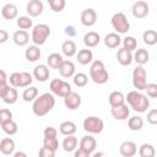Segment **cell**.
Returning a JSON list of instances; mask_svg holds the SVG:
<instances>
[{
  "label": "cell",
  "instance_id": "1f68e13d",
  "mask_svg": "<svg viewBox=\"0 0 157 157\" xmlns=\"http://www.w3.org/2000/svg\"><path fill=\"white\" fill-rule=\"evenodd\" d=\"M142 39L147 45H155L157 43V32L153 29H147L142 33Z\"/></svg>",
  "mask_w": 157,
  "mask_h": 157
},
{
  "label": "cell",
  "instance_id": "44dd1931",
  "mask_svg": "<svg viewBox=\"0 0 157 157\" xmlns=\"http://www.w3.org/2000/svg\"><path fill=\"white\" fill-rule=\"evenodd\" d=\"M1 15H2V17L6 18V20H12V18H15V17L17 16V7H16V5H13V4H11V2L6 4V5L1 9Z\"/></svg>",
  "mask_w": 157,
  "mask_h": 157
},
{
  "label": "cell",
  "instance_id": "e575fe53",
  "mask_svg": "<svg viewBox=\"0 0 157 157\" xmlns=\"http://www.w3.org/2000/svg\"><path fill=\"white\" fill-rule=\"evenodd\" d=\"M37 96H38V90H37V87H28V88H26V90L23 91V93H22V98H23V101H26V102L36 101Z\"/></svg>",
  "mask_w": 157,
  "mask_h": 157
},
{
  "label": "cell",
  "instance_id": "d6a6232c",
  "mask_svg": "<svg viewBox=\"0 0 157 157\" xmlns=\"http://www.w3.org/2000/svg\"><path fill=\"white\" fill-rule=\"evenodd\" d=\"M155 147L151 145V144H142L140 146V150H139V155L140 157H155Z\"/></svg>",
  "mask_w": 157,
  "mask_h": 157
},
{
  "label": "cell",
  "instance_id": "d4e9b609",
  "mask_svg": "<svg viewBox=\"0 0 157 157\" xmlns=\"http://www.w3.org/2000/svg\"><path fill=\"white\" fill-rule=\"evenodd\" d=\"M121 42V38L119 37L118 33H108L105 37H104V44L108 47V48H117Z\"/></svg>",
  "mask_w": 157,
  "mask_h": 157
},
{
  "label": "cell",
  "instance_id": "4dcf8cb0",
  "mask_svg": "<svg viewBox=\"0 0 157 157\" xmlns=\"http://www.w3.org/2000/svg\"><path fill=\"white\" fill-rule=\"evenodd\" d=\"M61 50H63L64 55H66L67 58L75 55V53H76V44H75V42H72L70 39L65 40L63 43V45H61Z\"/></svg>",
  "mask_w": 157,
  "mask_h": 157
},
{
  "label": "cell",
  "instance_id": "9c48e42d",
  "mask_svg": "<svg viewBox=\"0 0 157 157\" xmlns=\"http://www.w3.org/2000/svg\"><path fill=\"white\" fill-rule=\"evenodd\" d=\"M110 113H112L114 119H117V120H125V119H128V117L130 114V109L128 108V105L125 103H123L120 105L112 107Z\"/></svg>",
  "mask_w": 157,
  "mask_h": 157
},
{
  "label": "cell",
  "instance_id": "8992f818",
  "mask_svg": "<svg viewBox=\"0 0 157 157\" xmlns=\"http://www.w3.org/2000/svg\"><path fill=\"white\" fill-rule=\"evenodd\" d=\"M104 128L103 120L98 117H87L83 120V129L90 134H99Z\"/></svg>",
  "mask_w": 157,
  "mask_h": 157
},
{
  "label": "cell",
  "instance_id": "cb8c5ba5",
  "mask_svg": "<svg viewBox=\"0 0 157 157\" xmlns=\"http://www.w3.org/2000/svg\"><path fill=\"white\" fill-rule=\"evenodd\" d=\"M59 130H60V132H61L63 135H65V136L74 135V134L76 132V124H75L74 121H70V120L63 121V123L60 124V126H59Z\"/></svg>",
  "mask_w": 157,
  "mask_h": 157
},
{
  "label": "cell",
  "instance_id": "60d3db41",
  "mask_svg": "<svg viewBox=\"0 0 157 157\" xmlns=\"http://www.w3.org/2000/svg\"><path fill=\"white\" fill-rule=\"evenodd\" d=\"M123 44H124V48L128 49V50H130V52L134 50V49H136V47H137V42H136V39H135L134 37H131V36L124 38Z\"/></svg>",
  "mask_w": 157,
  "mask_h": 157
},
{
  "label": "cell",
  "instance_id": "484cf974",
  "mask_svg": "<svg viewBox=\"0 0 157 157\" xmlns=\"http://www.w3.org/2000/svg\"><path fill=\"white\" fill-rule=\"evenodd\" d=\"M93 59V53L90 49H81L77 54V61L82 65H87Z\"/></svg>",
  "mask_w": 157,
  "mask_h": 157
},
{
  "label": "cell",
  "instance_id": "8d00e7d4",
  "mask_svg": "<svg viewBox=\"0 0 157 157\" xmlns=\"http://www.w3.org/2000/svg\"><path fill=\"white\" fill-rule=\"evenodd\" d=\"M1 129L7 135H13L17 132V124L13 120H11V121H7L5 124H1Z\"/></svg>",
  "mask_w": 157,
  "mask_h": 157
},
{
  "label": "cell",
  "instance_id": "bcb514c9",
  "mask_svg": "<svg viewBox=\"0 0 157 157\" xmlns=\"http://www.w3.org/2000/svg\"><path fill=\"white\" fill-rule=\"evenodd\" d=\"M10 83L13 87H20V83H21V72H12L10 75Z\"/></svg>",
  "mask_w": 157,
  "mask_h": 157
},
{
  "label": "cell",
  "instance_id": "d6986e66",
  "mask_svg": "<svg viewBox=\"0 0 157 157\" xmlns=\"http://www.w3.org/2000/svg\"><path fill=\"white\" fill-rule=\"evenodd\" d=\"M12 39H13V42H15L16 45L23 47V45H26V44L28 43V40H29V36H28V33H27L26 31L20 29V31H16V32L13 33Z\"/></svg>",
  "mask_w": 157,
  "mask_h": 157
},
{
  "label": "cell",
  "instance_id": "ffe728a7",
  "mask_svg": "<svg viewBox=\"0 0 157 157\" xmlns=\"http://www.w3.org/2000/svg\"><path fill=\"white\" fill-rule=\"evenodd\" d=\"M0 151L4 155H11L15 151V141L10 137H5L0 141Z\"/></svg>",
  "mask_w": 157,
  "mask_h": 157
},
{
  "label": "cell",
  "instance_id": "83f0119b",
  "mask_svg": "<svg viewBox=\"0 0 157 157\" xmlns=\"http://www.w3.org/2000/svg\"><path fill=\"white\" fill-rule=\"evenodd\" d=\"M148 58H150L148 52H147L146 49H142V48L137 49L136 53H135V55H134V60H135L140 66H142L144 64H146V63L148 61Z\"/></svg>",
  "mask_w": 157,
  "mask_h": 157
},
{
  "label": "cell",
  "instance_id": "e0dca14e",
  "mask_svg": "<svg viewBox=\"0 0 157 157\" xmlns=\"http://www.w3.org/2000/svg\"><path fill=\"white\" fill-rule=\"evenodd\" d=\"M117 59H118V61H119L121 65L126 66V65H130V64H131V61H132V54H131L130 50H128V49H125V48L123 47L121 49L118 50V53H117Z\"/></svg>",
  "mask_w": 157,
  "mask_h": 157
},
{
  "label": "cell",
  "instance_id": "52a82bcc",
  "mask_svg": "<svg viewBox=\"0 0 157 157\" xmlns=\"http://www.w3.org/2000/svg\"><path fill=\"white\" fill-rule=\"evenodd\" d=\"M112 26L118 33H126L130 28V23L123 12H117L112 17Z\"/></svg>",
  "mask_w": 157,
  "mask_h": 157
},
{
  "label": "cell",
  "instance_id": "6f0895ef",
  "mask_svg": "<svg viewBox=\"0 0 157 157\" xmlns=\"http://www.w3.org/2000/svg\"><path fill=\"white\" fill-rule=\"evenodd\" d=\"M92 157H107V156H105V153H104V152H96Z\"/></svg>",
  "mask_w": 157,
  "mask_h": 157
},
{
  "label": "cell",
  "instance_id": "11a10c76",
  "mask_svg": "<svg viewBox=\"0 0 157 157\" xmlns=\"http://www.w3.org/2000/svg\"><path fill=\"white\" fill-rule=\"evenodd\" d=\"M0 76H1V78H0V83H6V74H5L4 70L0 71Z\"/></svg>",
  "mask_w": 157,
  "mask_h": 157
},
{
  "label": "cell",
  "instance_id": "f546056e",
  "mask_svg": "<svg viewBox=\"0 0 157 157\" xmlns=\"http://www.w3.org/2000/svg\"><path fill=\"white\" fill-rule=\"evenodd\" d=\"M124 94L120 92V91H114L109 94L108 97V101H109V104L112 107H115V105H120L124 103Z\"/></svg>",
  "mask_w": 157,
  "mask_h": 157
},
{
  "label": "cell",
  "instance_id": "836d02e7",
  "mask_svg": "<svg viewBox=\"0 0 157 157\" xmlns=\"http://www.w3.org/2000/svg\"><path fill=\"white\" fill-rule=\"evenodd\" d=\"M128 125H129V129L130 130L137 131V130H140L144 126V119L141 117H137V115L131 117L129 119V121H128Z\"/></svg>",
  "mask_w": 157,
  "mask_h": 157
},
{
  "label": "cell",
  "instance_id": "f35d334b",
  "mask_svg": "<svg viewBox=\"0 0 157 157\" xmlns=\"http://www.w3.org/2000/svg\"><path fill=\"white\" fill-rule=\"evenodd\" d=\"M17 26H18L22 31L28 29V28L32 27V20H31L29 17H27V16H21V17L17 18Z\"/></svg>",
  "mask_w": 157,
  "mask_h": 157
},
{
  "label": "cell",
  "instance_id": "603a6c76",
  "mask_svg": "<svg viewBox=\"0 0 157 157\" xmlns=\"http://www.w3.org/2000/svg\"><path fill=\"white\" fill-rule=\"evenodd\" d=\"M25 56H26V59H27L28 61L34 63V61H37V60L40 58V49H39L37 45H31V47H28V48L26 49Z\"/></svg>",
  "mask_w": 157,
  "mask_h": 157
},
{
  "label": "cell",
  "instance_id": "5b68a950",
  "mask_svg": "<svg viewBox=\"0 0 157 157\" xmlns=\"http://www.w3.org/2000/svg\"><path fill=\"white\" fill-rule=\"evenodd\" d=\"M50 91L54 94H56L59 97H63V98H65L69 93L72 92L70 83H67V82H65V81H63L60 78H54L50 82Z\"/></svg>",
  "mask_w": 157,
  "mask_h": 157
},
{
  "label": "cell",
  "instance_id": "6da1fadb",
  "mask_svg": "<svg viewBox=\"0 0 157 157\" xmlns=\"http://www.w3.org/2000/svg\"><path fill=\"white\" fill-rule=\"evenodd\" d=\"M55 105V98L52 93H43L36 98L32 105V110L37 117H43L53 109Z\"/></svg>",
  "mask_w": 157,
  "mask_h": 157
},
{
  "label": "cell",
  "instance_id": "2e32d148",
  "mask_svg": "<svg viewBox=\"0 0 157 157\" xmlns=\"http://www.w3.org/2000/svg\"><path fill=\"white\" fill-rule=\"evenodd\" d=\"M96 146H97V142H96L94 137L91 136V135L83 136V137L81 139V141H80V147H81L82 150L90 152V153L96 150Z\"/></svg>",
  "mask_w": 157,
  "mask_h": 157
},
{
  "label": "cell",
  "instance_id": "f1b7e54d",
  "mask_svg": "<svg viewBox=\"0 0 157 157\" xmlns=\"http://www.w3.org/2000/svg\"><path fill=\"white\" fill-rule=\"evenodd\" d=\"M47 61H48V64H49V66H50L52 69H58V70H59V67L61 66V64L64 63L61 55L58 54V53H52V54L48 56Z\"/></svg>",
  "mask_w": 157,
  "mask_h": 157
},
{
  "label": "cell",
  "instance_id": "d590c367",
  "mask_svg": "<svg viewBox=\"0 0 157 157\" xmlns=\"http://www.w3.org/2000/svg\"><path fill=\"white\" fill-rule=\"evenodd\" d=\"M17 97H18V93L16 91V88L13 87H10L9 91L6 92V94L2 97V101L7 104H13L16 101H17Z\"/></svg>",
  "mask_w": 157,
  "mask_h": 157
},
{
  "label": "cell",
  "instance_id": "f907efd6",
  "mask_svg": "<svg viewBox=\"0 0 157 157\" xmlns=\"http://www.w3.org/2000/svg\"><path fill=\"white\" fill-rule=\"evenodd\" d=\"M75 157H90V152L82 150L81 147H78V150L75 151Z\"/></svg>",
  "mask_w": 157,
  "mask_h": 157
},
{
  "label": "cell",
  "instance_id": "f5cc1de1",
  "mask_svg": "<svg viewBox=\"0 0 157 157\" xmlns=\"http://www.w3.org/2000/svg\"><path fill=\"white\" fill-rule=\"evenodd\" d=\"M9 38V34L5 29H0V43H5Z\"/></svg>",
  "mask_w": 157,
  "mask_h": 157
},
{
  "label": "cell",
  "instance_id": "3957f363",
  "mask_svg": "<svg viewBox=\"0 0 157 157\" xmlns=\"http://www.w3.org/2000/svg\"><path fill=\"white\" fill-rule=\"evenodd\" d=\"M90 76L92 78V81L98 85L105 83L109 78V75L104 67V64L101 60H96L92 63V65L90 67Z\"/></svg>",
  "mask_w": 157,
  "mask_h": 157
},
{
  "label": "cell",
  "instance_id": "30bf717a",
  "mask_svg": "<svg viewBox=\"0 0 157 157\" xmlns=\"http://www.w3.org/2000/svg\"><path fill=\"white\" fill-rule=\"evenodd\" d=\"M97 21V13L93 9H86L81 13V23L86 27H91Z\"/></svg>",
  "mask_w": 157,
  "mask_h": 157
},
{
  "label": "cell",
  "instance_id": "7bdbcfd3",
  "mask_svg": "<svg viewBox=\"0 0 157 157\" xmlns=\"http://www.w3.org/2000/svg\"><path fill=\"white\" fill-rule=\"evenodd\" d=\"M33 78H32V75L29 72H21V83H20V87H28L31 83H32Z\"/></svg>",
  "mask_w": 157,
  "mask_h": 157
},
{
  "label": "cell",
  "instance_id": "8fae6325",
  "mask_svg": "<svg viewBox=\"0 0 157 157\" xmlns=\"http://www.w3.org/2000/svg\"><path fill=\"white\" fill-rule=\"evenodd\" d=\"M64 104L66 105V108H69V109H71V110L77 109V108L81 105V97H80V94L76 93V92L69 93V94L64 98Z\"/></svg>",
  "mask_w": 157,
  "mask_h": 157
},
{
  "label": "cell",
  "instance_id": "7402d4cb",
  "mask_svg": "<svg viewBox=\"0 0 157 157\" xmlns=\"http://www.w3.org/2000/svg\"><path fill=\"white\" fill-rule=\"evenodd\" d=\"M99 40H101L99 34H98L97 32H93V31L86 33L85 37H83V43H85V45H86V47H90V48L96 47V45L99 43Z\"/></svg>",
  "mask_w": 157,
  "mask_h": 157
},
{
  "label": "cell",
  "instance_id": "c3c4849f",
  "mask_svg": "<svg viewBox=\"0 0 157 157\" xmlns=\"http://www.w3.org/2000/svg\"><path fill=\"white\" fill-rule=\"evenodd\" d=\"M147 121L152 125H157V109H151L147 113Z\"/></svg>",
  "mask_w": 157,
  "mask_h": 157
},
{
  "label": "cell",
  "instance_id": "5bb4252c",
  "mask_svg": "<svg viewBox=\"0 0 157 157\" xmlns=\"http://www.w3.org/2000/svg\"><path fill=\"white\" fill-rule=\"evenodd\" d=\"M27 12L29 16H39L43 12V2L40 0H31L27 4Z\"/></svg>",
  "mask_w": 157,
  "mask_h": 157
},
{
  "label": "cell",
  "instance_id": "9a60e30c",
  "mask_svg": "<svg viewBox=\"0 0 157 157\" xmlns=\"http://www.w3.org/2000/svg\"><path fill=\"white\" fill-rule=\"evenodd\" d=\"M33 76H34L38 81L44 82V81H47L48 77H49V69H48L47 65H44V64L37 65V66L34 67V70H33Z\"/></svg>",
  "mask_w": 157,
  "mask_h": 157
},
{
  "label": "cell",
  "instance_id": "f6af8a7d",
  "mask_svg": "<svg viewBox=\"0 0 157 157\" xmlns=\"http://www.w3.org/2000/svg\"><path fill=\"white\" fill-rule=\"evenodd\" d=\"M145 91L147 92V96L151 98H157V83H147Z\"/></svg>",
  "mask_w": 157,
  "mask_h": 157
},
{
  "label": "cell",
  "instance_id": "7c38bea8",
  "mask_svg": "<svg viewBox=\"0 0 157 157\" xmlns=\"http://www.w3.org/2000/svg\"><path fill=\"white\" fill-rule=\"evenodd\" d=\"M119 152L123 157H132L137 152L136 144L132 141H124L119 147Z\"/></svg>",
  "mask_w": 157,
  "mask_h": 157
},
{
  "label": "cell",
  "instance_id": "4316f807",
  "mask_svg": "<svg viewBox=\"0 0 157 157\" xmlns=\"http://www.w3.org/2000/svg\"><path fill=\"white\" fill-rule=\"evenodd\" d=\"M76 147H77V139L74 135L66 136L64 139V141H63V148L66 152H72V151H75Z\"/></svg>",
  "mask_w": 157,
  "mask_h": 157
},
{
  "label": "cell",
  "instance_id": "277c9868",
  "mask_svg": "<svg viewBox=\"0 0 157 157\" xmlns=\"http://www.w3.org/2000/svg\"><path fill=\"white\" fill-rule=\"evenodd\" d=\"M50 34V28L45 23L36 25L32 29V40L36 45H42L45 43L47 38Z\"/></svg>",
  "mask_w": 157,
  "mask_h": 157
},
{
  "label": "cell",
  "instance_id": "ac0fdd59",
  "mask_svg": "<svg viewBox=\"0 0 157 157\" xmlns=\"http://www.w3.org/2000/svg\"><path fill=\"white\" fill-rule=\"evenodd\" d=\"M59 72L63 77H71L75 74V65L70 60H64L61 66L59 67Z\"/></svg>",
  "mask_w": 157,
  "mask_h": 157
},
{
  "label": "cell",
  "instance_id": "7dc6e473",
  "mask_svg": "<svg viewBox=\"0 0 157 157\" xmlns=\"http://www.w3.org/2000/svg\"><path fill=\"white\" fill-rule=\"evenodd\" d=\"M38 157H55V151L43 146L40 150H39V153H38Z\"/></svg>",
  "mask_w": 157,
  "mask_h": 157
},
{
  "label": "cell",
  "instance_id": "db71d44e",
  "mask_svg": "<svg viewBox=\"0 0 157 157\" xmlns=\"http://www.w3.org/2000/svg\"><path fill=\"white\" fill-rule=\"evenodd\" d=\"M65 33L69 34V36H75V34H76V31L74 29L72 26H67V27L65 28Z\"/></svg>",
  "mask_w": 157,
  "mask_h": 157
},
{
  "label": "cell",
  "instance_id": "9f6ffc18",
  "mask_svg": "<svg viewBox=\"0 0 157 157\" xmlns=\"http://www.w3.org/2000/svg\"><path fill=\"white\" fill-rule=\"evenodd\" d=\"M13 157H27V155L25 152H22V151H18V152H16L13 155Z\"/></svg>",
  "mask_w": 157,
  "mask_h": 157
},
{
  "label": "cell",
  "instance_id": "7a4b0ae2",
  "mask_svg": "<svg viewBox=\"0 0 157 157\" xmlns=\"http://www.w3.org/2000/svg\"><path fill=\"white\" fill-rule=\"evenodd\" d=\"M126 101L129 103V105L139 113H144L147 110L148 105H150V99L147 98V96L137 92V91H131L128 93L126 96Z\"/></svg>",
  "mask_w": 157,
  "mask_h": 157
},
{
  "label": "cell",
  "instance_id": "ab89813d",
  "mask_svg": "<svg viewBox=\"0 0 157 157\" xmlns=\"http://www.w3.org/2000/svg\"><path fill=\"white\" fill-rule=\"evenodd\" d=\"M49 6L52 7V10L54 12H60L63 11V9L65 7V0H48Z\"/></svg>",
  "mask_w": 157,
  "mask_h": 157
},
{
  "label": "cell",
  "instance_id": "816d5d0a",
  "mask_svg": "<svg viewBox=\"0 0 157 157\" xmlns=\"http://www.w3.org/2000/svg\"><path fill=\"white\" fill-rule=\"evenodd\" d=\"M9 88H10V86H7V83H0V97L1 98L6 94V92L9 91Z\"/></svg>",
  "mask_w": 157,
  "mask_h": 157
},
{
  "label": "cell",
  "instance_id": "ee69618b",
  "mask_svg": "<svg viewBox=\"0 0 157 157\" xmlns=\"http://www.w3.org/2000/svg\"><path fill=\"white\" fill-rule=\"evenodd\" d=\"M12 120V113L6 109V108H2L0 110V124H5L7 121H11Z\"/></svg>",
  "mask_w": 157,
  "mask_h": 157
},
{
  "label": "cell",
  "instance_id": "74e56055",
  "mask_svg": "<svg viewBox=\"0 0 157 157\" xmlns=\"http://www.w3.org/2000/svg\"><path fill=\"white\" fill-rule=\"evenodd\" d=\"M87 81H88V77L86 74L83 72H78L74 76V83L77 86V87H83L87 85Z\"/></svg>",
  "mask_w": 157,
  "mask_h": 157
},
{
  "label": "cell",
  "instance_id": "ba28073f",
  "mask_svg": "<svg viewBox=\"0 0 157 157\" xmlns=\"http://www.w3.org/2000/svg\"><path fill=\"white\" fill-rule=\"evenodd\" d=\"M132 85L137 91L145 90L147 86L146 82V70L142 66H136L132 71Z\"/></svg>",
  "mask_w": 157,
  "mask_h": 157
},
{
  "label": "cell",
  "instance_id": "681fc988",
  "mask_svg": "<svg viewBox=\"0 0 157 157\" xmlns=\"http://www.w3.org/2000/svg\"><path fill=\"white\" fill-rule=\"evenodd\" d=\"M56 135H58V131L55 128L48 126L44 129V137H56Z\"/></svg>",
  "mask_w": 157,
  "mask_h": 157
},
{
  "label": "cell",
  "instance_id": "b9f144b4",
  "mask_svg": "<svg viewBox=\"0 0 157 157\" xmlns=\"http://www.w3.org/2000/svg\"><path fill=\"white\" fill-rule=\"evenodd\" d=\"M44 142V146L53 150V151H56L58 147H59V142H58V139L56 137H44L43 140Z\"/></svg>",
  "mask_w": 157,
  "mask_h": 157
},
{
  "label": "cell",
  "instance_id": "4fadbf2b",
  "mask_svg": "<svg viewBox=\"0 0 157 157\" xmlns=\"http://www.w3.org/2000/svg\"><path fill=\"white\" fill-rule=\"evenodd\" d=\"M148 5L145 1H136L132 5V15L136 18H144L148 13Z\"/></svg>",
  "mask_w": 157,
  "mask_h": 157
}]
</instances>
